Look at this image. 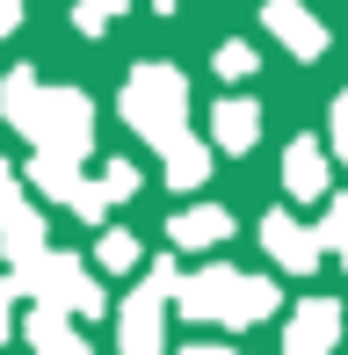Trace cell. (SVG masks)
I'll list each match as a JSON object with an SVG mask.
<instances>
[{
    "instance_id": "cell-14",
    "label": "cell",
    "mask_w": 348,
    "mask_h": 355,
    "mask_svg": "<svg viewBox=\"0 0 348 355\" xmlns=\"http://www.w3.org/2000/svg\"><path fill=\"white\" fill-rule=\"evenodd\" d=\"M160 159H167V182H174V189H203V182H211V145H203V138H189V131L174 138Z\"/></svg>"
},
{
    "instance_id": "cell-16",
    "label": "cell",
    "mask_w": 348,
    "mask_h": 355,
    "mask_svg": "<svg viewBox=\"0 0 348 355\" xmlns=\"http://www.w3.org/2000/svg\"><path fill=\"white\" fill-rule=\"evenodd\" d=\"M268 312H276V283H268V276H240V297H232L225 327H261Z\"/></svg>"
},
{
    "instance_id": "cell-26",
    "label": "cell",
    "mask_w": 348,
    "mask_h": 355,
    "mask_svg": "<svg viewBox=\"0 0 348 355\" xmlns=\"http://www.w3.org/2000/svg\"><path fill=\"white\" fill-rule=\"evenodd\" d=\"M8 304H15V283H0V341H8Z\"/></svg>"
},
{
    "instance_id": "cell-17",
    "label": "cell",
    "mask_w": 348,
    "mask_h": 355,
    "mask_svg": "<svg viewBox=\"0 0 348 355\" xmlns=\"http://www.w3.org/2000/svg\"><path fill=\"white\" fill-rule=\"evenodd\" d=\"M37 94H44V80L29 73V66L0 73V109H8V123H15V131H22V123H29V109H37Z\"/></svg>"
},
{
    "instance_id": "cell-9",
    "label": "cell",
    "mask_w": 348,
    "mask_h": 355,
    "mask_svg": "<svg viewBox=\"0 0 348 355\" xmlns=\"http://www.w3.org/2000/svg\"><path fill=\"white\" fill-rule=\"evenodd\" d=\"M341 341V304L334 297H305L290 312V341H283V355H334Z\"/></svg>"
},
{
    "instance_id": "cell-6",
    "label": "cell",
    "mask_w": 348,
    "mask_h": 355,
    "mask_svg": "<svg viewBox=\"0 0 348 355\" xmlns=\"http://www.w3.org/2000/svg\"><path fill=\"white\" fill-rule=\"evenodd\" d=\"M261 247H268V261H276V268H290V276H312L327 239H320V232H305L290 211H268V218H261Z\"/></svg>"
},
{
    "instance_id": "cell-11",
    "label": "cell",
    "mask_w": 348,
    "mask_h": 355,
    "mask_svg": "<svg viewBox=\"0 0 348 355\" xmlns=\"http://www.w3.org/2000/svg\"><path fill=\"white\" fill-rule=\"evenodd\" d=\"M29 189H37L44 203H66V211H73L94 182H80V159H73V153H44V145H37V159H29Z\"/></svg>"
},
{
    "instance_id": "cell-18",
    "label": "cell",
    "mask_w": 348,
    "mask_h": 355,
    "mask_svg": "<svg viewBox=\"0 0 348 355\" xmlns=\"http://www.w3.org/2000/svg\"><path fill=\"white\" fill-rule=\"evenodd\" d=\"M94 261L123 276V268H138V261H146V247H138L131 232H102V239H94Z\"/></svg>"
},
{
    "instance_id": "cell-1",
    "label": "cell",
    "mask_w": 348,
    "mask_h": 355,
    "mask_svg": "<svg viewBox=\"0 0 348 355\" xmlns=\"http://www.w3.org/2000/svg\"><path fill=\"white\" fill-rule=\"evenodd\" d=\"M182 116H189V87H182L174 66H138L123 80V123H131L153 153H167V145L182 138Z\"/></svg>"
},
{
    "instance_id": "cell-8",
    "label": "cell",
    "mask_w": 348,
    "mask_h": 355,
    "mask_svg": "<svg viewBox=\"0 0 348 355\" xmlns=\"http://www.w3.org/2000/svg\"><path fill=\"white\" fill-rule=\"evenodd\" d=\"M283 189H290V203H327L334 196V174H327V145L320 138H290V153H283Z\"/></svg>"
},
{
    "instance_id": "cell-20",
    "label": "cell",
    "mask_w": 348,
    "mask_h": 355,
    "mask_svg": "<svg viewBox=\"0 0 348 355\" xmlns=\"http://www.w3.org/2000/svg\"><path fill=\"white\" fill-rule=\"evenodd\" d=\"M123 8H131V0H80V15H73V22H80V29H87V37H102V29H109V22H116V15H123Z\"/></svg>"
},
{
    "instance_id": "cell-25",
    "label": "cell",
    "mask_w": 348,
    "mask_h": 355,
    "mask_svg": "<svg viewBox=\"0 0 348 355\" xmlns=\"http://www.w3.org/2000/svg\"><path fill=\"white\" fill-rule=\"evenodd\" d=\"M8 29H22V0H0V37Z\"/></svg>"
},
{
    "instance_id": "cell-5",
    "label": "cell",
    "mask_w": 348,
    "mask_h": 355,
    "mask_svg": "<svg viewBox=\"0 0 348 355\" xmlns=\"http://www.w3.org/2000/svg\"><path fill=\"white\" fill-rule=\"evenodd\" d=\"M232 297H240V268L232 261H211V268H196V276L174 283V312L182 319H225Z\"/></svg>"
},
{
    "instance_id": "cell-3",
    "label": "cell",
    "mask_w": 348,
    "mask_h": 355,
    "mask_svg": "<svg viewBox=\"0 0 348 355\" xmlns=\"http://www.w3.org/2000/svg\"><path fill=\"white\" fill-rule=\"evenodd\" d=\"M22 138L44 145V153L87 159V145H94V102H87L80 87H44L37 109H29V123H22Z\"/></svg>"
},
{
    "instance_id": "cell-7",
    "label": "cell",
    "mask_w": 348,
    "mask_h": 355,
    "mask_svg": "<svg viewBox=\"0 0 348 355\" xmlns=\"http://www.w3.org/2000/svg\"><path fill=\"white\" fill-rule=\"evenodd\" d=\"M261 22H268V37H276V44H290V58H320V51H327V22L305 8V0H268Z\"/></svg>"
},
{
    "instance_id": "cell-10",
    "label": "cell",
    "mask_w": 348,
    "mask_h": 355,
    "mask_svg": "<svg viewBox=\"0 0 348 355\" xmlns=\"http://www.w3.org/2000/svg\"><path fill=\"white\" fill-rule=\"evenodd\" d=\"M22 334H29V355H87V334L73 327L66 304H44L37 297V312L22 319Z\"/></svg>"
},
{
    "instance_id": "cell-15",
    "label": "cell",
    "mask_w": 348,
    "mask_h": 355,
    "mask_svg": "<svg viewBox=\"0 0 348 355\" xmlns=\"http://www.w3.org/2000/svg\"><path fill=\"white\" fill-rule=\"evenodd\" d=\"M0 239H8V261H15V268L37 261V254H44V218L29 211V203H15V211L0 218Z\"/></svg>"
},
{
    "instance_id": "cell-21",
    "label": "cell",
    "mask_w": 348,
    "mask_h": 355,
    "mask_svg": "<svg viewBox=\"0 0 348 355\" xmlns=\"http://www.w3.org/2000/svg\"><path fill=\"white\" fill-rule=\"evenodd\" d=\"M102 189H109V203H131L138 196V167H131V159H109V167H102Z\"/></svg>"
},
{
    "instance_id": "cell-13",
    "label": "cell",
    "mask_w": 348,
    "mask_h": 355,
    "mask_svg": "<svg viewBox=\"0 0 348 355\" xmlns=\"http://www.w3.org/2000/svg\"><path fill=\"white\" fill-rule=\"evenodd\" d=\"M167 239H174V247H218V239H232V211H218V203H196V211L167 218Z\"/></svg>"
},
{
    "instance_id": "cell-2",
    "label": "cell",
    "mask_w": 348,
    "mask_h": 355,
    "mask_svg": "<svg viewBox=\"0 0 348 355\" xmlns=\"http://www.w3.org/2000/svg\"><path fill=\"white\" fill-rule=\"evenodd\" d=\"M15 290H29V297H44V304H66L73 319H102L109 312L102 283H94L73 254H37V261H22L15 268Z\"/></svg>"
},
{
    "instance_id": "cell-27",
    "label": "cell",
    "mask_w": 348,
    "mask_h": 355,
    "mask_svg": "<svg viewBox=\"0 0 348 355\" xmlns=\"http://www.w3.org/2000/svg\"><path fill=\"white\" fill-rule=\"evenodd\" d=\"M182 355H232V348H182Z\"/></svg>"
},
{
    "instance_id": "cell-19",
    "label": "cell",
    "mask_w": 348,
    "mask_h": 355,
    "mask_svg": "<svg viewBox=\"0 0 348 355\" xmlns=\"http://www.w3.org/2000/svg\"><path fill=\"white\" fill-rule=\"evenodd\" d=\"M211 66H218V80L232 87V80H247V73H254V44H218V58H211Z\"/></svg>"
},
{
    "instance_id": "cell-23",
    "label": "cell",
    "mask_w": 348,
    "mask_h": 355,
    "mask_svg": "<svg viewBox=\"0 0 348 355\" xmlns=\"http://www.w3.org/2000/svg\"><path fill=\"white\" fill-rule=\"evenodd\" d=\"M334 153L348 159V94H334Z\"/></svg>"
},
{
    "instance_id": "cell-22",
    "label": "cell",
    "mask_w": 348,
    "mask_h": 355,
    "mask_svg": "<svg viewBox=\"0 0 348 355\" xmlns=\"http://www.w3.org/2000/svg\"><path fill=\"white\" fill-rule=\"evenodd\" d=\"M320 239H327L334 254H348V196H334V203H327V225H320Z\"/></svg>"
},
{
    "instance_id": "cell-24",
    "label": "cell",
    "mask_w": 348,
    "mask_h": 355,
    "mask_svg": "<svg viewBox=\"0 0 348 355\" xmlns=\"http://www.w3.org/2000/svg\"><path fill=\"white\" fill-rule=\"evenodd\" d=\"M15 203H22V189H15V174H8V167H0V218H8V211H15Z\"/></svg>"
},
{
    "instance_id": "cell-12",
    "label": "cell",
    "mask_w": 348,
    "mask_h": 355,
    "mask_svg": "<svg viewBox=\"0 0 348 355\" xmlns=\"http://www.w3.org/2000/svg\"><path fill=\"white\" fill-rule=\"evenodd\" d=\"M211 138H218V153H254V138H261V109L225 94V102L211 109Z\"/></svg>"
},
{
    "instance_id": "cell-4",
    "label": "cell",
    "mask_w": 348,
    "mask_h": 355,
    "mask_svg": "<svg viewBox=\"0 0 348 355\" xmlns=\"http://www.w3.org/2000/svg\"><path fill=\"white\" fill-rule=\"evenodd\" d=\"M174 261H153V276H146V290H131V297L116 304V348L123 355H160V341H167V297H174Z\"/></svg>"
},
{
    "instance_id": "cell-28",
    "label": "cell",
    "mask_w": 348,
    "mask_h": 355,
    "mask_svg": "<svg viewBox=\"0 0 348 355\" xmlns=\"http://www.w3.org/2000/svg\"><path fill=\"white\" fill-rule=\"evenodd\" d=\"M160 8H174V0H160Z\"/></svg>"
}]
</instances>
